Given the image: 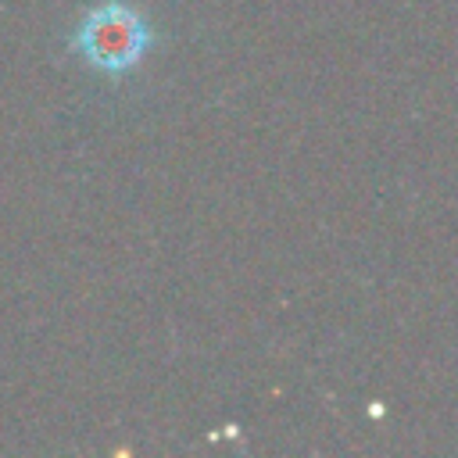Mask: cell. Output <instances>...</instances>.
<instances>
[{
	"label": "cell",
	"mask_w": 458,
	"mask_h": 458,
	"mask_svg": "<svg viewBox=\"0 0 458 458\" xmlns=\"http://www.w3.org/2000/svg\"><path fill=\"white\" fill-rule=\"evenodd\" d=\"M154 47L157 36L147 14L125 0H104L89 7L72 32V50L104 75H129Z\"/></svg>",
	"instance_id": "obj_1"
}]
</instances>
